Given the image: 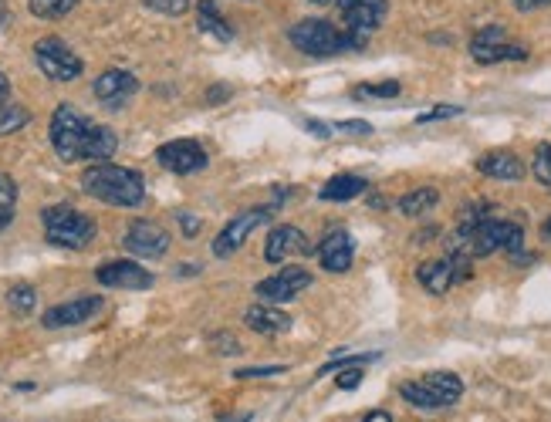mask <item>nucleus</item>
Segmentation results:
<instances>
[{
	"label": "nucleus",
	"mask_w": 551,
	"mask_h": 422,
	"mask_svg": "<svg viewBox=\"0 0 551 422\" xmlns=\"http://www.w3.org/2000/svg\"><path fill=\"white\" fill-rule=\"evenodd\" d=\"M51 146L65 163H78V159L109 163L115 149H119V139L105 125L88 122L75 105H58L55 115H51Z\"/></svg>",
	"instance_id": "1"
},
{
	"label": "nucleus",
	"mask_w": 551,
	"mask_h": 422,
	"mask_svg": "<svg viewBox=\"0 0 551 422\" xmlns=\"http://www.w3.org/2000/svg\"><path fill=\"white\" fill-rule=\"evenodd\" d=\"M521 247H524L521 223L484 217L477 223H460L457 233L447 240V257L474 260V257H491V254H497V250L521 254Z\"/></svg>",
	"instance_id": "2"
},
{
	"label": "nucleus",
	"mask_w": 551,
	"mask_h": 422,
	"mask_svg": "<svg viewBox=\"0 0 551 422\" xmlns=\"http://www.w3.org/2000/svg\"><path fill=\"white\" fill-rule=\"evenodd\" d=\"M82 190L95 200L109 203V206H139L146 200V183L136 169L126 166H112V163H99L82 173Z\"/></svg>",
	"instance_id": "3"
},
{
	"label": "nucleus",
	"mask_w": 551,
	"mask_h": 422,
	"mask_svg": "<svg viewBox=\"0 0 551 422\" xmlns=\"http://www.w3.org/2000/svg\"><path fill=\"white\" fill-rule=\"evenodd\" d=\"M291 44L308 58H332V55H345V51H362L366 44L355 41L345 28H335L328 21H298L295 28L288 31Z\"/></svg>",
	"instance_id": "4"
},
{
	"label": "nucleus",
	"mask_w": 551,
	"mask_h": 422,
	"mask_svg": "<svg viewBox=\"0 0 551 422\" xmlns=\"http://www.w3.org/2000/svg\"><path fill=\"white\" fill-rule=\"evenodd\" d=\"M41 227L48 244L65 247V250H82L95 240V220L65 203L48 206V210L41 213Z\"/></svg>",
	"instance_id": "5"
},
{
	"label": "nucleus",
	"mask_w": 551,
	"mask_h": 422,
	"mask_svg": "<svg viewBox=\"0 0 551 422\" xmlns=\"http://www.w3.org/2000/svg\"><path fill=\"white\" fill-rule=\"evenodd\" d=\"M399 395H403L413 409L437 412V409L453 406V402L464 395V382H460L453 372H430V375H423V379L403 382L399 385Z\"/></svg>",
	"instance_id": "6"
},
{
	"label": "nucleus",
	"mask_w": 551,
	"mask_h": 422,
	"mask_svg": "<svg viewBox=\"0 0 551 422\" xmlns=\"http://www.w3.org/2000/svg\"><path fill=\"white\" fill-rule=\"evenodd\" d=\"M34 61H38L41 75L51 82H75L82 75V58L68 48L61 38H41L34 44Z\"/></svg>",
	"instance_id": "7"
},
{
	"label": "nucleus",
	"mask_w": 551,
	"mask_h": 422,
	"mask_svg": "<svg viewBox=\"0 0 551 422\" xmlns=\"http://www.w3.org/2000/svg\"><path fill=\"white\" fill-rule=\"evenodd\" d=\"M470 55H474L477 65H501V61H528V48L511 44L501 24H487L470 41Z\"/></svg>",
	"instance_id": "8"
},
{
	"label": "nucleus",
	"mask_w": 551,
	"mask_h": 422,
	"mask_svg": "<svg viewBox=\"0 0 551 422\" xmlns=\"http://www.w3.org/2000/svg\"><path fill=\"white\" fill-rule=\"evenodd\" d=\"M335 4H339L342 28L362 44H369V34L376 31L389 14V0H335Z\"/></svg>",
	"instance_id": "9"
},
{
	"label": "nucleus",
	"mask_w": 551,
	"mask_h": 422,
	"mask_svg": "<svg viewBox=\"0 0 551 422\" xmlns=\"http://www.w3.org/2000/svg\"><path fill=\"white\" fill-rule=\"evenodd\" d=\"M156 163L163 169H170V173H176V176H190V173L207 169L210 156L197 139H173V142H163V146L156 149Z\"/></svg>",
	"instance_id": "10"
},
{
	"label": "nucleus",
	"mask_w": 551,
	"mask_h": 422,
	"mask_svg": "<svg viewBox=\"0 0 551 422\" xmlns=\"http://www.w3.org/2000/svg\"><path fill=\"white\" fill-rule=\"evenodd\" d=\"M271 220V210L268 206H257V210H244L241 217H234L227 223L224 230L217 233V240H213V254L217 257H230L237 254V250L244 247V240L251 237V233L261 227V223Z\"/></svg>",
	"instance_id": "11"
},
{
	"label": "nucleus",
	"mask_w": 551,
	"mask_h": 422,
	"mask_svg": "<svg viewBox=\"0 0 551 422\" xmlns=\"http://www.w3.org/2000/svg\"><path fill=\"white\" fill-rule=\"evenodd\" d=\"M470 277V260L460 257H443V260H430L416 271V281L423 284V291H430L433 298L447 294L457 281H467Z\"/></svg>",
	"instance_id": "12"
},
{
	"label": "nucleus",
	"mask_w": 551,
	"mask_h": 422,
	"mask_svg": "<svg viewBox=\"0 0 551 422\" xmlns=\"http://www.w3.org/2000/svg\"><path fill=\"white\" fill-rule=\"evenodd\" d=\"M305 287H311V271H305V267H298V264H288L284 271H278L274 277H268V281L257 284L254 294L268 304H284V301L298 298Z\"/></svg>",
	"instance_id": "13"
},
{
	"label": "nucleus",
	"mask_w": 551,
	"mask_h": 422,
	"mask_svg": "<svg viewBox=\"0 0 551 422\" xmlns=\"http://www.w3.org/2000/svg\"><path fill=\"white\" fill-rule=\"evenodd\" d=\"M122 247H126L129 254H136V257L156 260V257H163L166 250H170V233H166L153 220H136L126 230V237H122Z\"/></svg>",
	"instance_id": "14"
},
{
	"label": "nucleus",
	"mask_w": 551,
	"mask_h": 422,
	"mask_svg": "<svg viewBox=\"0 0 551 422\" xmlns=\"http://www.w3.org/2000/svg\"><path fill=\"white\" fill-rule=\"evenodd\" d=\"M102 311V298H92V294H85V298H71L65 304H55V308L44 311L41 325L44 328H75V325H85L88 318H95V314Z\"/></svg>",
	"instance_id": "15"
},
{
	"label": "nucleus",
	"mask_w": 551,
	"mask_h": 422,
	"mask_svg": "<svg viewBox=\"0 0 551 422\" xmlns=\"http://www.w3.org/2000/svg\"><path fill=\"white\" fill-rule=\"evenodd\" d=\"M99 284L105 287H119V291H146V287H153V274L142 271L136 260H109V264H102L99 271Z\"/></svg>",
	"instance_id": "16"
},
{
	"label": "nucleus",
	"mask_w": 551,
	"mask_h": 422,
	"mask_svg": "<svg viewBox=\"0 0 551 422\" xmlns=\"http://www.w3.org/2000/svg\"><path fill=\"white\" fill-rule=\"evenodd\" d=\"M136 92H139V82H136L132 71L112 68V71H105V75H99V82H95V98H99L105 109H112V112H119Z\"/></svg>",
	"instance_id": "17"
},
{
	"label": "nucleus",
	"mask_w": 551,
	"mask_h": 422,
	"mask_svg": "<svg viewBox=\"0 0 551 422\" xmlns=\"http://www.w3.org/2000/svg\"><path fill=\"white\" fill-rule=\"evenodd\" d=\"M295 254H311L308 237L298 227H274L268 233V244H264V260L268 264H284Z\"/></svg>",
	"instance_id": "18"
},
{
	"label": "nucleus",
	"mask_w": 551,
	"mask_h": 422,
	"mask_svg": "<svg viewBox=\"0 0 551 422\" xmlns=\"http://www.w3.org/2000/svg\"><path fill=\"white\" fill-rule=\"evenodd\" d=\"M318 260H322V267L328 274H345V271H349L352 260H355L352 233H345V230L328 233L322 244H318Z\"/></svg>",
	"instance_id": "19"
},
{
	"label": "nucleus",
	"mask_w": 551,
	"mask_h": 422,
	"mask_svg": "<svg viewBox=\"0 0 551 422\" xmlns=\"http://www.w3.org/2000/svg\"><path fill=\"white\" fill-rule=\"evenodd\" d=\"M244 325L257 331V335H284V331H291V318L278 308V304L261 301V304H254V308H247Z\"/></svg>",
	"instance_id": "20"
},
{
	"label": "nucleus",
	"mask_w": 551,
	"mask_h": 422,
	"mask_svg": "<svg viewBox=\"0 0 551 422\" xmlns=\"http://www.w3.org/2000/svg\"><path fill=\"white\" fill-rule=\"evenodd\" d=\"M477 173H484L491 179H504V183H518V179H524V163L514 156V152L494 149L477 159Z\"/></svg>",
	"instance_id": "21"
},
{
	"label": "nucleus",
	"mask_w": 551,
	"mask_h": 422,
	"mask_svg": "<svg viewBox=\"0 0 551 422\" xmlns=\"http://www.w3.org/2000/svg\"><path fill=\"white\" fill-rule=\"evenodd\" d=\"M366 190H369L366 179L345 173V176H332V179H328L322 190H318V196H322L325 203H345V200H355V196H362Z\"/></svg>",
	"instance_id": "22"
},
{
	"label": "nucleus",
	"mask_w": 551,
	"mask_h": 422,
	"mask_svg": "<svg viewBox=\"0 0 551 422\" xmlns=\"http://www.w3.org/2000/svg\"><path fill=\"white\" fill-rule=\"evenodd\" d=\"M197 21H200V31L213 34L217 41H234V28L224 21V14L217 11L213 0H197Z\"/></svg>",
	"instance_id": "23"
},
{
	"label": "nucleus",
	"mask_w": 551,
	"mask_h": 422,
	"mask_svg": "<svg viewBox=\"0 0 551 422\" xmlns=\"http://www.w3.org/2000/svg\"><path fill=\"white\" fill-rule=\"evenodd\" d=\"M437 203H440V193L433 190V186H416V190H410L399 200V213H403V217H423V213H430Z\"/></svg>",
	"instance_id": "24"
},
{
	"label": "nucleus",
	"mask_w": 551,
	"mask_h": 422,
	"mask_svg": "<svg viewBox=\"0 0 551 422\" xmlns=\"http://www.w3.org/2000/svg\"><path fill=\"white\" fill-rule=\"evenodd\" d=\"M14 210H17V186H14L11 176L0 173V230L11 227Z\"/></svg>",
	"instance_id": "25"
},
{
	"label": "nucleus",
	"mask_w": 551,
	"mask_h": 422,
	"mask_svg": "<svg viewBox=\"0 0 551 422\" xmlns=\"http://www.w3.org/2000/svg\"><path fill=\"white\" fill-rule=\"evenodd\" d=\"M31 122V112L24 105H11V102H0V136H11V132L24 129Z\"/></svg>",
	"instance_id": "26"
},
{
	"label": "nucleus",
	"mask_w": 551,
	"mask_h": 422,
	"mask_svg": "<svg viewBox=\"0 0 551 422\" xmlns=\"http://www.w3.org/2000/svg\"><path fill=\"white\" fill-rule=\"evenodd\" d=\"M31 14L44 17V21H58V17L71 14L78 7V0H28Z\"/></svg>",
	"instance_id": "27"
},
{
	"label": "nucleus",
	"mask_w": 551,
	"mask_h": 422,
	"mask_svg": "<svg viewBox=\"0 0 551 422\" xmlns=\"http://www.w3.org/2000/svg\"><path fill=\"white\" fill-rule=\"evenodd\" d=\"M34 304H38V294H34L31 284H17L7 291V308H11L14 314H31Z\"/></svg>",
	"instance_id": "28"
},
{
	"label": "nucleus",
	"mask_w": 551,
	"mask_h": 422,
	"mask_svg": "<svg viewBox=\"0 0 551 422\" xmlns=\"http://www.w3.org/2000/svg\"><path fill=\"white\" fill-rule=\"evenodd\" d=\"M399 92H403V85L399 82H376V85H359L352 92V98L366 102V98H396Z\"/></svg>",
	"instance_id": "29"
},
{
	"label": "nucleus",
	"mask_w": 551,
	"mask_h": 422,
	"mask_svg": "<svg viewBox=\"0 0 551 422\" xmlns=\"http://www.w3.org/2000/svg\"><path fill=\"white\" fill-rule=\"evenodd\" d=\"M531 173H535V179L541 186H548V190H551V142H545V146L535 149V163H531Z\"/></svg>",
	"instance_id": "30"
},
{
	"label": "nucleus",
	"mask_w": 551,
	"mask_h": 422,
	"mask_svg": "<svg viewBox=\"0 0 551 422\" xmlns=\"http://www.w3.org/2000/svg\"><path fill=\"white\" fill-rule=\"evenodd\" d=\"M379 352H362V355H335L332 362L322 365V375L328 372H342V368H352V365H366V362H376Z\"/></svg>",
	"instance_id": "31"
},
{
	"label": "nucleus",
	"mask_w": 551,
	"mask_h": 422,
	"mask_svg": "<svg viewBox=\"0 0 551 422\" xmlns=\"http://www.w3.org/2000/svg\"><path fill=\"white\" fill-rule=\"evenodd\" d=\"M142 4L153 7V11H159V14H166V17H180V14L190 11L193 0H142Z\"/></svg>",
	"instance_id": "32"
},
{
	"label": "nucleus",
	"mask_w": 551,
	"mask_h": 422,
	"mask_svg": "<svg viewBox=\"0 0 551 422\" xmlns=\"http://www.w3.org/2000/svg\"><path fill=\"white\" fill-rule=\"evenodd\" d=\"M457 115H464V109H460V105H433L430 112L416 115V122L426 125V122H440V119H457Z\"/></svg>",
	"instance_id": "33"
},
{
	"label": "nucleus",
	"mask_w": 551,
	"mask_h": 422,
	"mask_svg": "<svg viewBox=\"0 0 551 422\" xmlns=\"http://www.w3.org/2000/svg\"><path fill=\"white\" fill-rule=\"evenodd\" d=\"M335 385H339V389H345V392L359 389V385H362V365L342 368V372H339V379H335Z\"/></svg>",
	"instance_id": "34"
},
{
	"label": "nucleus",
	"mask_w": 551,
	"mask_h": 422,
	"mask_svg": "<svg viewBox=\"0 0 551 422\" xmlns=\"http://www.w3.org/2000/svg\"><path fill=\"white\" fill-rule=\"evenodd\" d=\"M339 132H352V136H372V125L362 122V119H345V122H335Z\"/></svg>",
	"instance_id": "35"
},
{
	"label": "nucleus",
	"mask_w": 551,
	"mask_h": 422,
	"mask_svg": "<svg viewBox=\"0 0 551 422\" xmlns=\"http://www.w3.org/2000/svg\"><path fill=\"white\" fill-rule=\"evenodd\" d=\"M284 372V365H264V368H241L234 379H264V375H278Z\"/></svg>",
	"instance_id": "36"
},
{
	"label": "nucleus",
	"mask_w": 551,
	"mask_h": 422,
	"mask_svg": "<svg viewBox=\"0 0 551 422\" xmlns=\"http://www.w3.org/2000/svg\"><path fill=\"white\" fill-rule=\"evenodd\" d=\"M301 129L311 132L315 139H332V129H328L325 122H318V119H301Z\"/></svg>",
	"instance_id": "37"
},
{
	"label": "nucleus",
	"mask_w": 551,
	"mask_h": 422,
	"mask_svg": "<svg viewBox=\"0 0 551 422\" xmlns=\"http://www.w3.org/2000/svg\"><path fill=\"white\" fill-rule=\"evenodd\" d=\"M176 220H180V227H183V233H186V237H197V233H200V220L197 217H193V213H180V217H176Z\"/></svg>",
	"instance_id": "38"
},
{
	"label": "nucleus",
	"mask_w": 551,
	"mask_h": 422,
	"mask_svg": "<svg viewBox=\"0 0 551 422\" xmlns=\"http://www.w3.org/2000/svg\"><path fill=\"white\" fill-rule=\"evenodd\" d=\"M213 345L224 348V352H220V355H237V352H241V345H237V338H230V335H217V338H213Z\"/></svg>",
	"instance_id": "39"
},
{
	"label": "nucleus",
	"mask_w": 551,
	"mask_h": 422,
	"mask_svg": "<svg viewBox=\"0 0 551 422\" xmlns=\"http://www.w3.org/2000/svg\"><path fill=\"white\" fill-rule=\"evenodd\" d=\"M551 0H514V7H518L521 14H531V11H538V7H548Z\"/></svg>",
	"instance_id": "40"
},
{
	"label": "nucleus",
	"mask_w": 551,
	"mask_h": 422,
	"mask_svg": "<svg viewBox=\"0 0 551 422\" xmlns=\"http://www.w3.org/2000/svg\"><path fill=\"white\" fill-rule=\"evenodd\" d=\"M230 95V88H224V85H217V88H213V92L207 95V102L213 105V102H224V98Z\"/></svg>",
	"instance_id": "41"
},
{
	"label": "nucleus",
	"mask_w": 551,
	"mask_h": 422,
	"mask_svg": "<svg viewBox=\"0 0 551 422\" xmlns=\"http://www.w3.org/2000/svg\"><path fill=\"white\" fill-rule=\"evenodd\" d=\"M362 422H393V416H389V412H382V409H376V412H369L366 419Z\"/></svg>",
	"instance_id": "42"
},
{
	"label": "nucleus",
	"mask_w": 551,
	"mask_h": 422,
	"mask_svg": "<svg viewBox=\"0 0 551 422\" xmlns=\"http://www.w3.org/2000/svg\"><path fill=\"white\" fill-rule=\"evenodd\" d=\"M7 95H11V82H7V75L0 71V102H7Z\"/></svg>",
	"instance_id": "43"
},
{
	"label": "nucleus",
	"mask_w": 551,
	"mask_h": 422,
	"mask_svg": "<svg viewBox=\"0 0 551 422\" xmlns=\"http://www.w3.org/2000/svg\"><path fill=\"white\" fill-rule=\"evenodd\" d=\"M11 24V11H7V4L0 0V28H7Z\"/></svg>",
	"instance_id": "44"
},
{
	"label": "nucleus",
	"mask_w": 551,
	"mask_h": 422,
	"mask_svg": "<svg viewBox=\"0 0 551 422\" xmlns=\"http://www.w3.org/2000/svg\"><path fill=\"white\" fill-rule=\"evenodd\" d=\"M541 240H545V244H551V217L541 223Z\"/></svg>",
	"instance_id": "45"
},
{
	"label": "nucleus",
	"mask_w": 551,
	"mask_h": 422,
	"mask_svg": "<svg viewBox=\"0 0 551 422\" xmlns=\"http://www.w3.org/2000/svg\"><path fill=\"white\" fill-rule=\"evenodd\" d=\"M220 422H251V416H220Z\"/></svg>",
	"instance_id": "46"
},
{
	"label": "nucleus",
	"mask_w": 551,
	"mask_h": 422,
	"mask_svg": "<svg viewBox=\"0 0 551 422\" xmlns=\"http://www.w3.org/2000/svg\"><path fill=\"white\" fill-rule=\"evenodd\" d=\"M311 4H318V7H325V4H335V0H311Z\"/></svg>",
	"instance_id": "47"
}]
</instances>
